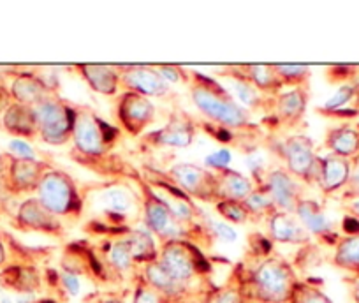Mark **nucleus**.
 <instances>
[{"mask_svg":"<svg viewBox=\"0 0 359 303\" xmlns=\"http://www.w3.org/2000/svg\"><path fill=\"white\" fill-rule=\"evenodd\" d=\"M51 94H57V92H55L53 88H51V85L46 83L37 72H16V74L13 76L11 83H9V95H11L13 102L30 106V108H34V106H37L39 102H43L44 99L50 97Z\"/></svg>","mask_w":359,"mask_h":303,"instance_id":"obj_19","label":"nucleus"},{"mask_svg":"<svg viewBox=\"0 0 359 303\" xmlns=\"http://www.w3.org/2000/svg\"><path fill=\"white\" fill-rule=\"evenodd\" d=\"M104 256H106V261H108L109 268H111L115 274H120V275L130 274V271L137 267V264L134 263L133 256H130V250L129 247H127L126 240L120 238V236L118 238L108 240V242H106Z\"/></svg>","mask_w":359,"mask_h":303,"instance_id":"obj_32","label":"nucleus"},{"mask_svg":"<svg viewBox=\"0 0 359 303\" xmlns=\"http://www.w3.org/2000/svg\"><path fill=\"white\" fill-rule=\"evenodd\" d=\"M278 154L284 159L285 170L306 185H316L319 157L312 137L305 134H292L278 144Z\"/></svg>","mask_w":359,"mask_h":303,"instance_id":"obj_9","label":"nucleus"},{"mask_svg":"<svg viewBox=\"0 0 359 303\" xmlns=\"http://www.w3.org/2000/svg\"><path fill=\"white\" fill-rule=\"evenodd\" d=\"M165 177L189 198L203 203H219L217 178L212 168L199 166L192 163L175 164L168 170Z\"/></svg>","mask_w":359,"mask_h":303,"instance_id":"obj_10","label":"nucleus"},{"mask_svg":"<svg viewBox=\"0 0 359 303\" xmlns=\"http://www.w3.org/2000/svg\"><path fill=\"white\" fill-rule=\"evenodd\" d=\"M15 222L23 231H34L48 236H64V222L48 212L36 196L20 203L15 213Z\"/></svg>","mask_w":359,"mask_h":303,"instance_id":"obj_16","label":"nucleus"},{"mask_svg":"<svg viewBox=\"0 0 359 303\" xmlns=\"http://www.w3.org/2000/svg\"><path fill=\"white\" fill-rule=\"evenodd\" d=\"M333 264L352 275L359 274V231L338 238L334 243Z\"/></svg>","mask_w":359,"mask_h":303,"instance_id":"obj_31","label":"nucleus"},{"mask_svg":"<svg viewBox=\"0 0 359 303\" xmlns=\"http://www.w3.org/2000/svg\"><path fill=\"white\" fill-rule=\"evenodd\" d=\"M143 178L148 182V185L154 189L155 194L168 205V208L171 210L172 215H175L180 222L184 224V226H187L189 229H192L194 233H198L208 245L215 240V235H213L212 231V222L208 220V217L199 210V206L196 205L194 199L189 198L184 191H180V189L165 177V173H158L157 170L147 168V171L143 173Z\"/></svg>","mask_w":359,"mask_h":303,"instance_id":"obj_5","label":"nucleus"},{"mask_svg":"<svg viewBox=\"0 0 359 303\" xmlns=\"http://www.w3.org/2000/svg\"><path fill=\"white\" fill-rule=\"evenodd\" d=\"M2 127L16 140H36L37 137V120L34 108L18 102H11L6 106L4 113L0 115Z\"/></svg>","mask_w":359,"mask_h":303,"instance_id":"obj_26","label":"nucleus"},{"mask_svg":"<svg viewBox=\"0 0 359 303\" xmlns=\"http://www.w3.org/2000/svg\"><path fill=\"white\" fill-rule=\"evenodd\" d=\"M133 303H169V302L161 295V292L155 291L151 285H148L140 275L136 282V288H134Z\"/></svg>","mask_w":359,"mask_h":303,"instance_id":"obj_38","label":"nucleus"},{"mask_svg":"<svg viewBox=\"0 0 359 303\" xmlns=\"http://www.w3.org/2000/svg\"><path fill=\"white\" fill-rule=\"evenodd\" d=\"M79 76L95 94L113 97L118 94L120 87V69L118 65L108 64H79L76 65Z\"/></svg>","mask_w":359,"mask_h":303,"instance_id":"obj_24","label":"nucleus"},{"mask_svg":"<svg viewBox=\"0 0 359 303\" xmlns=\"http://www.w3.org/2000/svg\"><path fill=\"white\" fill-rule=\"evenodd\" d=\"M157 71L161 72V76L169 85L182 83L187 87L189 80H191V69H185L182 65H157Z\"/></svg>","mask_w":359,"mask_h":303,"instance_id":"obj_39","label":"nucleus"},{"mask_svg":"<svg viewBox=\"0 0 359 303\" xmlns=\"http://www.w3.org/2000/svg\"><path fill=\"white\" fill-rule=\"evenodd\" d=\"M8 263V249H6V242L0 235V267H4Z\"/></svg>","mask_w":359,"mask_h":303,"instance_id":"obj_47","label":"nucleus"},{"mask_svg":"<svg viewBox=\"0 0 359 303\" xmlns=\"http://www.w3.org/2000/svg\"><path fill=\"white\" fill-rule=\"evenodd\" d=\"M351 171V159L334 156V154H327V156L319 157L316 185L324 196L337 194L338 191H341L347 185Z\"/></svg>","mask_w":359,"mask_h":303,"instance_id":"obj_20","label":"nucleus"},{"mask_svg":"<svg viewBox=\"0 0 359 303\" xmlns=\"http://www.w3.org/2000/svg\"><path fill=\"white\" fill-rule=\"evenodd\" d=\"M248 80L254 83V87L261 92L264 97H275L280 92H284L280 78L275 71V64H247L241 65Z\"/></svg>","mask_w":359,"mask_h":303,"instance_id":"obj_30","label":"nucleus"},{"mask_svg":"<svg viewBox=\"0 0 359 303\" xmlns=\"http://www.w3.org/2000/svg\"><path fill=\"white\" fill-rule=\"evenodd\" d=\"M257 184L268 191L275 206L280 212L294 213L296 206L303 199L302 182L292 177L285 168H275V170L268 171Z\"/></svg>","mask_w":359,"mask_h":303,"instance_id":"obj_15","label":"nucleus"},{"mask_svg":"<svg viewBox=\"0 0 359 303\" xmlns=\"http://www.w3.org/2000/svg\"><path fill=\"white\" fill-rule=\"evenodd\" d=\"M118 140V129L109 126L99 113L90 108H76L71 143L72 156L81 163H95L109 157Z\"/></svg>","mask_w":359,"mask_h":303,"instance_id":"obj_3","label":"nucleus"},{"mask_svg":"<svg viewBox=\"0 0 359 303\" xmlns=\"http://www.w3.org/2000/svg\"><path fill=\"white\" fill-rule=\"evenodd\" d=\"M220 76L229 81V85L233 87L234 92V99H236L247 112L264 113L268 97H264V95L254 87V83L248 80V76L245 74L241 65H229V67L220 69Z\"/></svg>","mask_w":359,"mask_h":303,"instance_id":"obj_23","label":"nucleus"},{"mask_svg":"<svg viewBox=\"0 0 359 303\" xmlns=\"http://www.w3.org/2000/svg\"><path fill=\"white\" fill-rule=\"evenodd\" d=\"M348 208H351L352 215L358 217V219H359V199H354V201H351V206H348Z\"/></svg>","mask_w":359,"mask_h":303,"instance_id":"obj_48","label":"nucleus"},{"mask_svg":"<svg viewBox=\"0 0 359 303\" xmlns=\"http://www.w3.org/2000/svg\"><path fill=\"white\" fill-rule=\"evenodd\" d=\"M215 210L222 219H226L231 224H236V226H243V224H247L250 220V215H248L243 201L226 199V201L215 203Z\"/></svg>","mask_w":359,"mask_h":303,"instance_id":"obj_37","label":"nucleus"},{"mask_svg":"<svg viewBox=\"0 0 359 303\" xmlns=\"http://www.w3.org/2000/svg\"><path fill=\"white\" fill-rule=\"evenodd\" d=\"M324 147L330 154L340 157H351L359 154V123H341V126L331 127L324 136Z\"/></svg>","mask_w":359,"mask_h":303,"instance_id":"obj_29","label":"nucleus"},{"mask_svg":"<svg viewBox=\"0 0 359 303\" xmlns=\"http://www.w3.org/2000/svg\"><path fill=\"white\" fill-rule=\"evenodd\" d=\"M294 215L310 236H317V238L324 240V242H338L333 220L327 217V213L324 212V208L316 199L303 198L298 203V206H296Z\"/></svg>","mask_w":359,"mask_h":303,"instance_id":"obj_21","label":"nucleus"},{"mask_svg":"<svg viewBox=\"0 0 359 303\" xmlns=\"http://www.w3.org/2000/svg\"><path fill=\"white\" fill-rule=\"evenodd\" d=\"M37 120V137L51 147H62L71 141L76 120V106L51 94L37 106H34Z\"/></svg>","mask_w":359,"mask_h":303,"instance_id":"obj_7","label":"nucleus"},{"mask_svg":"<svg viewBox=\"0 0 359 303\" xmlns=\"http://www.w3.org/2000/svg\"><path fill=\"white\" fill-rule=\"evenodd\" d=\"M133 182L136 184V192L137 198H140L143 226L147 231L154 235L155 240H158L161 243L171 242V240H189L196 245L205 243V240L198 233L189 229L172 215L168 205L155 194L154 189L143 178V175L133 173Z\"/></svg>","mask_w":359,"mask_h":303,"instance_id":"obj_4","label":"nucleus"},{"mask_svg":"<svg viewBox=\"0 0 359 303\" xmlns=\"http://www.w3.org/2000/svg\"><path fill=\"white\" fill-rule=\"evenodd\" d=\"M64 282H65V288H67L72 295H74V292H78V285H79L78 278L72 277L71 274H67V275H64Z\"/></svg>","mask_w":359,"mask_h":303,"instance_id":"obj_45","label":"nucleus"},{"mask_svg":"<svg viewBox=\"0 0 359 303\" xmlns=\"http://www.w3.org/2000/svg\"><path fill=\"white\" fill-rule=\"evenodd\" d=\"M141 270V278L147 282L148 285L161 292L169 303H184L182 299L189 298L192 295V285L180 282L178 278L172 277L158 261H151V263L143 264Z\"/></svg>","mask_w":359,"mask_h":303,"instance_id":"obj_18","label":"nucleus"},{"mask_svg":"<svg viewBox=\"0 0 359 303\" xmlns=\"http://www.w3.org/2000/svg\"><path fill=\"white\" fill-rule=\"evenodd\" d=\"M215 171L217 178V194L219 201L233 199V201H243L255 187V182L252 178L245 177L243 173L231 168H219Z\"/></svg>","mask_w":359,"mask_h":303,"instance_id":"obj_28","label":"nucleus"},{"mask_svg":"<svg viewBox=\"0 0 359 303\" xmlns=\"http://www.w3.org/2000/svg\"><path fill=\"white\" fill-rule=\"evenodd\" d=\"M348 292H351V298L354 303H359V274L352 275L347 281Z\"/></svg>","mask_w":359,"mask_h":303,"instance_id":"obj_43","label":"nucleus"},{"mask_svg":"<svg viewBox=\"0 0 359 303\" xmlns=\"http://www.w3.org/2000/svg\"><path fill=\"white\" fill-rule=\"evenodd\" d=\"M309 88H291L280 92L275 97H268L262 115L271 119L277 127L294 129L305 119L309 108Z\"/></svg>","mask_w":359,"mask_h":303,"instance_id":"obj_12","label":"nucleus"},{"mask_svg":"<svg viewBox=\"0 0 359 303\" xmlns=\"http://www.w3.org/2000/svg\"><path fill=\"white\" fill-rule=\"evenodd\" d=\"M97 199L101 203L102 210H104L106 215L109 217H123L130 215V213L136 210V206L140 205V199H137V192H134L133 189L127 187V185L120 184H108L97 192Z\"/></svg>","mask_w":359,"mask_h":303,"instance_id":"obj_25","label":"nucleus"},{"mask_svg":"<svg viewBox=\"0 0 359 303\" xmlns=\"http://www.w3.org/2000/svg\"><path fill=\"white\" fill-rule=\"evenodd\" d=\"M187 88L192 105L208 122L215 123L220 129L224 127L226 130H234V133H255L257 130L255 123L252 122L250 112H247L234 99V95L213 76L191 71Z\"/></svg>","mask_w":359,"mask_h":303,"instance_id":"obj_1","label":"nucleus"},{"mask_svg":"<svg viewBox=\"0 0 359 303\" xmlns=\"http://www.w3.org/2000/svg\"><path fill=\"white\" fill-rule=\"evenodd\" d=\"M120 87L148 99H162L171 94V85L151 65H118Z\"/></svg>","mask_w":359,"mask_h":303,"instance_id":"obj_14","label":"nucleus"},{"mask_svg":"<svg viewBox=\"0 0 359 303\" xmlns=\"http://www.w3.org/2000/svg\"><path fill=\"white\" fill-rule=\"evenodd\" d=\"M243 205L250 215V220H266L277 212V206H275L271 196L259 184H255L254 191L243 199Z\"/></svg>","mask_w":359,"mask_h":303,"instance_id":"obj_33","label":"nucleus"},{"mask_svg":"<svg viewBox=\"0 0 359 303\" xmlns=\"http://www.w3.org/2000/svg\"><path fill=\"white\" fill-rule=\"evenodd\" d=\"M118 227V236L126 240L127 247L130 250V256H133L134 263L137 267H143V264L151 263V261H157L158 245L150 231H147L144 227Z\"/></svg>","mask_w":359,"mask_h":303,"instance_id":"obj_27","label":"nucleus"},{"mask_svg":"<svg viewBox=\"0 0 359 303\" xmlns=\"http://www.w3.org/2000/svg\"><path fill=\"white\" fill-rule=\"evenodd\" d=\"M208 303H248V298L243 295L240 285H229V288L215 292Z\"/></svg>","mask_w":359,"mask_h":303,"instance_id":"obj_40","label":"nucleus"},{"mask_svg":"<svg viewBox=\"0 0 359 303\" xmlns=\"http://www.w3.org/2000/svg\"><path fill=\"white\" fill-rule=\"evenodd\" d=\"M9 152L13 157H22V159H36V154L30 148V144L23 140H15L9 144Z\"/></svg>","mask_w":359,"mask_h":303,"instance_id":"obj_42","label":"nucleus"},{"mask_svg":"<svg viewBox=\"0 0 359 303\" xmlns=\"http://www.w3.org/2000/svg\"><path fill=\"white\" fill-rule=\"evenodd\" d=\"M278 78L284 88H309L312 80V69L302 64H275Z\"/></svg>","mask_w":359,"mask_h":303,"instance_id":"obj_34","label":"nucleus"},{"mask_svg":"<svg viewBox=\"0 0 359 303\" xmlns=\"http://www.w3.org/2000/svg\"><path fill=\"white\" fill-rule=\"evenodd\" d=\"M359 101V83H345L334 92L333 97L323 106L324 113H334L347 108L351 102Z\"/></svg>","mask_w":359,"mask_h":303,"instance_id":"obj_35","label":"nucleus"},{"mask_svg":"<svg viewBox=\"0 0 359 303\" xmlns=\"http://www.w3.org/2000/svg\"><path fill=\"white\" fill-rule=\"evenodd\" d=\"M36 198L41 205L58 219H79L85 208V199L79 192L74 178L64 170L50 168L44 173Z\"/></svg>","mask_w":359,"mask_h":303,"instance_id":"obj_6","label":"nucleus"},{"mask_svg":"<svg viewBox=\"0 0 359 303\" xmlns=\"http://www.w3.org/2000/svg\"><path fill=\"white\" fill-rule=\"evenodd\" d=\"M158 263L175 278L185 284H194L210 274V263L196 243L189 240H171L158 243Z\"/></svg>","mask_w":359,"mask_h":303,"instance_id":"obj_8","label":"nucleus"},{"mask_svg":"<svg viewBox=\"0 0 359 303\" xmlns=\"http://www.w3.org/2000/svg\"><path fill=\"white\" fill-rule=\"evenodd\" d=\"M196 129L194 120L189 116H171L161 129H155L143 136V144L150 148H187L194 143Z\"/></svg>","mask_w":359,"mask_h":303,"instance_id":"obj_17","label":"nucleus"},{"mask_svg":"<svg viewBox=\"0 0 359 303\" xmlns=\"http://www.w3.org/2000/svg\"><path fill=\"white\" fill-rule=\"evenodd\" d=\"M298 281V275L287 260L280 256H268L248 270L240 289L248 302L289 303Z\"/></svg>","mask_w":359,"mask_h":303,"instance_id":"obj_2","label":"nucleus"},{"mask_svg":"<svg viewBox=\"0 0 359 303\" xmlns=\"http://www.w3.org/2000/svg\"><path fill=\"white\" fill-rule=\"evenodd\" d=\"M155 105L144 95L123 90L116 99L115 116L123 133L130 137H143L148 127L155 122Z\"/></svg>","mask_w":359,"mask_h":303,"instance_id":"obj_11","label":"nucleus"},{"mask_svg":"<svg viewBox=\"0 0 359 303\" xmlns=\"http://www.w3.org/2000/svg\"><path fill=\"white\" fill-rule=\"evenodd\" d=\"M4 170H6V164L4 166H0V203L6 201V198H8V196H11L8 191V184H6Z\"/></svg>","mask_w":359,"mask_h":303,"instance_id":"obj_44","label":"nucleus"},{"mask_svg":"<svg viewBox=\"0 0 359 303\" xmlns=\"http://www.w3.org/2000/svg\"><path fill=\"white\" fill-rule=\"evenodd\" d=\"M0 129H2V119H0Z\"/></svg>","mask_w":359,"mask_h":303,"instance_id":"obj_49","label":"nucleus"},{"mask_svg":"<svg viewBox=\"0 0 359 303\" xmlns=\"http://www.w3.org/2000/svg\"><path fill=\"white\" fill-rule=\"evenodd\" d=\"M344 199H347V201L359 199V159L355 161V164H352L351 177L344 187Z\"/></svg>","mask_w":359,"mask_h":303,"instance_id":"obj_41","label":"nucleus"},{"mask_svg":"<svg viewBox=\"0 0 359 303\" xmlns=\"http://www.w3.org/2000/svg\"><path fill=\"white\" fill-rule=\"evenodd\" d=\"M51 166L50 163L43 159H22V157L8 156L6 163V184L11 196L32 194L37 191L44 173Z\"/></svg>","mask_w":359,"mask_h":303,"instance_id":"obj_13","label":"nucleus"},{"mask_svg":"<svg viewBox=\"0 0 359 303\" xmlns=\"http://www.w3.org/2000/svg\"><path fill=\"white\" fill-rule=\"evenodd\" d=\"M266 235L271 242L285 245H305L310 242V235L302 226L294 213L277 212L266 219Z\"/></svg>","mask_w":359,"mask_h":303,"instance_id":"obj_22","label":"nucleus"},{"mask_svg":"<svg viewBox=\"0 0 359 303\" xmlns=\"http://www.w3.org/2000/svg\"><path fill=\"white\" fill-rule=\"evenodd\" d=\"M289 303H333L330 296L324 291H320L317 285L310 282L298 281V284L292 289V295L289 298Z\"/></svg>","mask_w":359,"mask_h":303,"instance_id":"obj_36","label":"nucleus"},{"mask_svg":"<svg viewBox=\"0 0 359 303\" xmlns=\"http://www.w3.org/2000/svg\"><path fill=\"white\" fill-rule=\"evenodd\" d=\"M97 303H126V299L118 295H106L104 298H99Z\"/></svg>","mask_w":359,"mask_h":303,"instance_id":"obj_46","label":"nucleus"}]
</instances>
